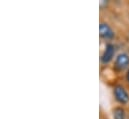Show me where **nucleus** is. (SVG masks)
I'll list each match as a JSON object with an SVG mask.
<instances>
[{
	"instance_id": "nucleus-1",
	"label": "nucleus",
	"mask_w": 129,
	"mask_h": 119,
	"mask_svg": "<svg viewBox=\"0 0 129 119\" xmlns=\"http://www.w3.org/2000/svg\"><path fill=\"white\" fill-rule=\"evenodd\" d=\"M115 99L117 102H119L122 105H125L129 102V93L122 85H117L114 87L113 90Z\"/></svg>"
},
{
	"instance_id": "nucleus-2",
	"label": "nucleus",
	"mask_w": 129,
	"mask_h": 119,
	"mask_svg": "<svg viewBox=\"0 0 129 119\" xmlns=\"http://www.w3.org/2000/svg\"><path fill=\"white\" fill-rule=\"evenodd\" d=\"M114 67L118 71H122L129 67V54L127 53H120L117 55L114 61Z\"/></svg>"
},
{
	"instance_id": "nucleus-3",
	"label": "nucleus",
	"mask_w": 129,
	"mask_h": 119,
	"mask_svg": "<svg viewBox=\"0 0 129 119\" xmlns=\"http://www.w3.org/2000/svg\"><path fill=\"white\" fill-rule=\"evenodd\" d=\"M99 35L101 38L105 40H112L115 37V33L109 24L105 22H101L99 24Z\"/></svg>"
},
{
	"instance_id": "nucleus-4",
	"label": "nucleus",
	"mask_w": 129,
	"mask_h": 119,
	"mask_svg": "<svg viewBox=\"0 0 129 119\" xmlns=\"http://www.w3.org/2000/svg\"><path fill=\"white\" fill-rule=\"evenodd\" d=\"M115 55V47L113 44L108 43L105 46V49L101 55V63L102 64H108L110 63Z\"/></svg>"
},
{
	"instance_id": "nucleus-5",
	"label": "nucleus",
	"mask_w": 129,
	"mask_h": 119,
	"mask_svg": "<svg viewBox=\"0 0 129 119\" xmlns=\"http://www.w3.org/2000/svg\"><path fill=\"white\" fill-rule=\"evenodd\" d=\"M125 110L122 107H116L113 110V119H125Z\"/></svg>"
},
{
	"instance_id": "nucleus-6",
	"label": "nucleus",
	"mask_w": 129,
	"mask_h": 119,
	"mask_svg": "<svg viewBox=\"0 0 129 119\" xmlns=\"http://www.w3.org/2000/svg\"><path fill=\"white\" fill-rule=\"evenodd\" d=\"M126 79H127V81L129 82V69L128 71H127V73H126Z\"/></svg>"
}]
</instances>
